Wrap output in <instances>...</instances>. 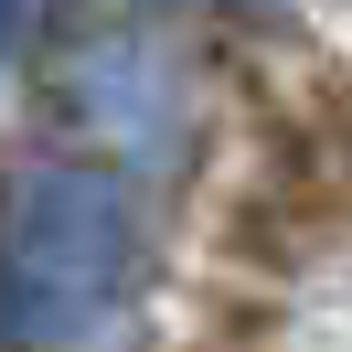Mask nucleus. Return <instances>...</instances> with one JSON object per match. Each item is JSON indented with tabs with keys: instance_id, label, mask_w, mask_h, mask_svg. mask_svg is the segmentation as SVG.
<instances>
[{
	"instance_id": "2",
	"label": "nucleus",
	"mask_w": 352,
	"mask_h": 352,
	"mask_svg": "<svg viewBox=\"0 0 352 352\" xmlns=\"http://www.w3.org/2000/svg\"><path fill=\"white\" fill-rule=\"evenodd\" d=\"M107 11H192V0H107Z\"/></svg>"
},
{
	"instance_id": "1",
	"label": "nucleus",
	"mask_w": 352,
	"mask_h": 352,
	"mask_svg": "<svg viewBox=\"0 0 352 352\" xmlns=\"http://www.w3.org/2000/svg\"><path fill=\"white\" fill-rule=\"evenodd\" d=\"M139 288V203L107 160H43L11 203V342L65 352L129 309Z\"/></svg>"
}]
</instances>
